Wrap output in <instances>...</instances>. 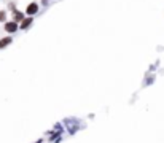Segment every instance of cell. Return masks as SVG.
<instances>
[{
	"instance_id": "obj_6",
	"label": "cell",
	"mask_w": 164,
	"mask_h": 143,
	"mask_svg": "<svg viewBox=\"0 0 164 143\" xmlns=\"http://www.w3.org/2000/svg\"><path fill=\"white\" fill-rule=\"evenodd\" d=\"M5 19H7V13H5V11H0V22H5Z\"/></svg>"
},
{
	"instance_id": "obj_2",
	"label": "cell",
	"mask_w": 164,
	"mask_h": 143,
	"mask_svg": "<svg viewBox=\"0 0 164 143\" xmlns=\"http://www.w3.org/2000/svg\"><path fill=\"white\" fill-rule=\"evenodd\" d=\"M37 11H38V5L37 3H29V7H27V14H29V16L35 14Z\"/></svg>"
},
{
	"instance_id": "obj_1",
	"label": "cell",
	"mask_w": 164,
	"mask_h": 143,
	"mask_svg": "<svg viewBox=\"0 0 164 143\" xmlns=\"http://www.w3.org/2000/svg\"><path fill=\"white\" fill-rule=\"evenodd\" d=\"M5 30L10 32V34H13V32L18 30V22L16 21H11V22H7L5 24Z\"/></svg>"
},
{
	"instance_id": "obj_3",
	"label": "cell",
	"mask_w": 164,
	"mask_h": 143,
	"mask_svg": "<svg viewBox=\"0 0 164 143\" xmlns=\"http://www.w3.org/2000/svg\"><path fill=\"white\" fill-rule=\"evenodd\" d=\"M10 43H11V38H10V37L2 38V40H0V49H2V48H5V46H8Z\"/></svg>"
},
{
	"instance_id": "obj_5",
	"label": "cell",
	"mask_w": 164,
	"mask_h": 143,
	"mask_svg": "<svg viewBox=\"0 0 164 143\" xmlns=\"http://www.w3.org/2000/svg\"><path fill=\"white\" fill-rule=\"evenodd\" d=\"M21 22H22V24H21V29H27L29 26H30L32 19H30V18H27V19H22V21H21Z\"/></svg>"
},
{
	"instance_id": "obj_4",
	"label": "cell",
	"mask_w": 164,
	"mask_h": 143,
	"mask_svg": "<svg viewBox=\"0 0 164 143\" xmlns=\"http://www.w3.org/2000/svg\"><path fill=\"white\" fill-rule=\"evenodd\" d=\"M13 14H14V21H16V22H19V21H22V18H24V14L21 13V11H16V10L13 11Z\"/></svg>"
}]
</instances>
